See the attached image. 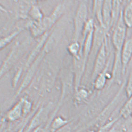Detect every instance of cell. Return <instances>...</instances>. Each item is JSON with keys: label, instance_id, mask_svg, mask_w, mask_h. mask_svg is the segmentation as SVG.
Here are the masks:
<instances>
[{"label": "cell", "instance_id": "8fae6325", "mask_svg": "<svg viewBox=\"0 0 132 132\" xmlns=\"http://www.w3.org/2000/svg\"><path fill=\"white\" fill-rule=\"evenodd\" d=\"M121 15L123 22L127 28H132V1L128 2L123 8Z\"/></svg>", "mask_w": 132, "mask_h": 132}, {"label": "cell", "instance_id": "5b68a950", "mask_svg": "<svg viewBox=\"0 0 132 132\" xmlns=\"http://www.w3.org/2000/svg\"><path fill=\"white\" fill-rule=\"evenodd\" d=\"M102 14L104 28L108 32L113 28V1H104Z\"/></svg>", "mask_w": 132, "mask_h": 132}, {"label": "cell", "instance_id": "ac0fdd59", "mask_svg": "<svg viewBox=\"0 0 132 132\" xmlns=\"http://www.w3.org/2000/svg\"><path fill=\"white\" fill-rule=\"evenodd\" d=\"M68 51L74 58L78 56L82 53V46L78 41H74L68 47Z\"/></svg>", "mask_w": 132, "mask_h": 132}, {"label": "cell", "instance_id": "7402d4cb", "mask_svg": "<svg viewBox=\"0 0 132 132\" xmlns=\"http://www.w3.org/2000/svg\"><path fill=\"white\" fill-rule=\"evenodd\" d=\"M25 126L24 125L23 127L22 126V127L20 128V129L17 131V132H25Z\"/></svg>", "mask_w": 132, "mask_h": 132}, {"label": "cell", "instance_id": "d6986e66", "mask_svg": "<svg viewBox=\"0 0 132 132\" xmlns=\"http://www.w3.org/2000/svg\"><path fill=\"white\" fill-rule=\"evenodd\" d=\"M30 16L35 22H39L44 18L43 14L39 7L37 6L33 5L29 12Z\"/></svg>", "mask_w": 132, "mask_h": 132}, {"label": "cell", "instance_id": "9c48e42d", "mask_svg": "<svg viewBox=\"0 0 132 132\" xmlns=\"http://www.w3.org/2000/svg\"><path fill=\"white\" fill-rule=\"evenodd\" d=\"M41 56H42V55H40L39 57L36 59L35 61L34 62V63L32 64L29 70L28 71L27 73L22 81V83L21 84V86L17 90L16 95L18 96L21 93L22 90H24L31 82L34 77L35 73L36 72L37 68H38V65L41 61Z\"/></svg>", "mask_w": 132, "mask_h": 132}, {"label": "cell", "instance_id": "3957f363", "mask_svg": "<svg viewBox=\"0 0 132 132\" xmlns=\"http://www.w3.org/2000/svg\"><path fill=\"white\" fill-rule=\"evenodd\" d=\"M110 63L109 53L108 45V37L98 51L93 65L92 78L93 80Z\"/></svg>", "mask_w": 132, "mask_h": 132}, {"label": "cell", "instance_id": "52a82bcc", "mask_svg": "<svg viewBox=\"0 0 132 132\" xmlns=\"http://www.w3.org/2000/svg\"><path fill=\"white\" fill-rule=\"evenodd\" d=\"M132 59V35L126 39L121 51V59L123 70L126 73L127 66Z\"/></svg>", "mask_w": 132, "mask_h": 132}, {"label": "cell", "instance_id": "e0dca14e", "mask_svg": "<svg viewBox=\"0 0 132 132\" xmlns=\"http://www.w3.org/2000/svg\"><path fill=\"white\" fill-rule=\"evenodd\" d=\"M89 95V92L85 88H79L75 91V100L77 104H81L87 100Z\"/></svg>", "mask_w": 132, "mask_h": 132}, {"label": "cell", "instance_id": "6da1fadb", "mask_svg": "<svg viewBox=\"0 0 132 132\" xmlns=\"http://www.w3.org/2000/svg\"><path fill=\"white\" fill-rule=\"evenodd\" d=\"M62 5H59L54 10L52 15L47 17H44L39 22L33 21L30 22L29 27L32 36L35 37L44 35L52 27L63 11Z\"/></svg>", "mask_w": 132, "mask_h": 132}, {"label": "cell", "instance_id": "7c38bea8", "mask_svg": "<svg viewBox=\"0 0 132 132\" xmlns=\"http://www.w3.org/2000/svg\"><path fill=\"white\" fill-rule=\"evenodd\" d=\"M127 98L120 109L119 117L125 119H131L132 120V95Z\"/></svg>", "mask_w": 132, "mask_h": 132}, {"label": "cell", "instance_id": "5bb4252c", "mask_svg": "<svg viewBox=\"0 0 132 132\" xmlns=\"http://www.w3.org/2000/svg\"><path fill=\"white\" fill-rule=\"evenodd\" d=\"M32 2L29 1H20L18 4V13L20 18H25L27 17V15L29 14V11L33 5Z\"/></svg>", "mask_w": 132, "mask_h": 132}, {"label": "cell", "instance_id": "2e32d148", "mask_svg": "<svg viewBox=\"0 0 132 132\" xmlns=\"http://www.w3.org/2000/svg\"><path fill=\"white\" fill-rule=\"evenodd\" d=\"M68 123V120L64 118L58 116L52 120L50 127V132H56Z\"/></svg>", "mask_w": 132, "mask_h": 132}, {"label": "cell", "instance_id": "ffe728a7", "mask_svg": "<svg viewBox=\"0 0 132 132\" xmlns=\"http://www.w3.org/2000/svg\"><path fill=\"white\" fill-rule=\"evenodd\" d=\"M22 31V29H18L17 30L11 33L7 37H5L4 38H2L1 39V43H0L1 49H3L4 47L6 46L7 44H9L15 38V37H17Z\"/></svg>", "mask_w": 132, "mask_h": 132}, {"label": "cell", "instance_id": "44dd1931", "mask_svg": "<svg viewBox=\"0 0 132 132\" xmlns=\"http://www.w3.org/2000/svg\"><path fill=\"white\" fill-rule=\"evenodd\" d=\"M125 93L127 98L132 95V69L130 71L125 85Z\"/></svg>", "mask_w": 132, "mask_h": 132}, {"label": "cell", "instance_id": "9a60e30c", "mask_svg": "<svg viewBox=\"0 0 132 132\" xmlns=\"http://www.w3.org/2000/svg\"><path fill=\"white\" fill-rule=\"evenodd\" d=\"M47 34H48V33H47V32H46L45 34H44L42 38L41 39L39 43L36 45L37 46L35 47V49H34V50L32 51L31 53L30 54V55L28 59V60H27L26 64V67L29 66L30 64L32 63V62H33V60L34 59H35V57L37 56L38 53H39L40 52V51L41 49V48L43 46V45L44 44V42H45V41L46 40Z\"/></svg>", "mask_w": 132, "mask_h": 132}, {"label": "cell", "instance_id": "8992f818", "mask_svg": "<svg viewBox=\"0 0 132 132\" xmlns=\"http://www.w3.org/2000/svg\"><path fill=\"white\" fill-rule=\"evenodd\" d=\"M22 48L19 45H15L13 48L12 50L10 52L7 59H6L4 63L3 64L1 70V76H3L4 74H5L9 68L11 67V65L14 64L15 61L17 60L19 56L22 53Z\"/></svg>", "mask_w": 132, "mask_h": 132}, {"label": "cell", "instance_id": "277c9868", "mask_svg": "<svg viewBox=\"0 0 132 132\" xmlns=\"http://www.w3.org/2000/svg\"><path fill=\"white\" fill-rule=\"evenodd\" d=\"M88 7L84 2L81 3L74 18V41H78L82 37L84 28L88 21Z\"/></svg>", "mask_w": 132, "mask_h": 132}, {"label": "cell", "instance_id": "4fadbf2b", "mask_svg": "<svg viewBox=\"0 0 132 132\" xmlns=\"http://www.w3.org/2000/svg\"><path fill=\"white\" fill-rule=\"evenodd\" d=\"M104 1H94L93 2V13L95 16L100 26L103 27V5Z\"/></svg>", "mask_w": 132, "mask_h": 132}, {"label": "cell", "instance_id": "ba28073f", "mask_svg": "<svg viewBox=\"0 0 132 132\" xmlns=\"http://www.w3.org/2000/svg\"><path fill=\"white\" fill-rule=\"evenodd\" d=\"M24 98L20 99L18 102L8 111L6 119L10 122H15L24 116L23 113Z\"/></svg>", "mask_w": 132, "mask_h": 132}, {"label": "cell", "instance_id": "30bf717a", "mask_svg": "<svg viewBox=\"0 0 132 132\" xmlns=\"http://www.w3.org/2000/svg\"><path fill=\"white\" fill-rule=\"evenodd\" d=\"M110 63L93 80V87L97 90H103L106 85L108 79H111V74L108 72Z\"/></svg>", "mask_w": 132, "mask_h": 132}, {"label": "cell", "instance_id": "7a4b0ae2", "mask_svg": "<svg viewBox=\"0 0 132 132\" xmlns=\"http://www.w3.org/2000/svg\"><path fill=\"white\" fill-rule=\"evenodd\" d=\"M127 29L123 22L121 13L117 22L112 29V43L115 51L114 54H121L123 45L127 38Z\"/></svg>", "mask_w": 132, "mask_h": 132}]
</instances>
